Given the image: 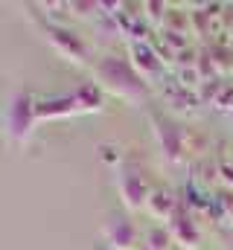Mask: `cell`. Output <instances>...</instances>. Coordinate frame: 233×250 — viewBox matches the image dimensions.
Segmentation results:
<instances>
[{
	"label": "cell",
	"mask_w": 233,
	"mask_h": 250,
	"mask_svg": "<svg viewBox=\"0 0 233 250\" xmlns=\"http://www.w3.org/2000/svg\"><path fill=\"white\" fill-rule=\"evenodd\" d=\"M96 79H99V87L116 93L119 99H128V102H137V99H146L149 96V87H146V76L137 73V67L125 59H116V56H105L96 62Z\"/></svg>",
	"instance_id": "obj_1"
},
{
	"label": "cell",
	"mask_w": 233,
	"mask_h": 250,
	"mask_svg": "<svg viewBox=\"0 0 233 250\" xmlns=\"http://www.w3.org/2000/svg\"><path fill=\"white\" fill-rule=\"evenodd\" d=\"M38 102L23 93V90H15L9 105H6V134L12 143H23L29 134H32V125L38 123Z\"/></svg>",
	"instance_id": "obj_2"
},
{
	"label": "cell",
	"mask_w": 233,
	"mask_h": 250,
	"mask_svg": "<svg viewBox=\"0 0 233 250\" xmlns=\"http://www.w3.org/2000/svg\"><path fill=\"white\" fill-rule=\"evenodd\" d=\"M47 38H50V44L56 47L67 62L88 64V44H85L73 29H67V26H53V23H50V26H47Z\"/></svg>",
	"instance_id": "obj_3"
},
{
	"label": "cell",
	"mask_w": 233,
	"mask_h": 250,
	"mask_svg": "<svg viewBox=\"0 0 233 250\" xmlns=\"http://www.w3.org/2000/svg\"><path fill=\"white\" fill-rule=\"evenodd\" d=\"M116 189H119V198H122V204H125L128 209L146 207V201H149V195H152L146 178H143L140 172H134V169H122V172L116 175Z\"/></svg>",
	"instance_id": "obj_4"
},
{
	"label": "cell",
	"mask_w": 233,
	"mask_h": 250,
	"mask_svg": "<svg viewBox=\"0 0 233 250\" xmlns=\"http://www.w3.org/2000/svg\"><path fill=\"white\" fill-rule=\"evenodd\" d=\"M102 233H105L108 250H134L137 245V227L128 215H108Z\"/></svg>",
	"instance_id": "obj_5"
},
{
	"label": "cell",
	"mask_w": 233,
	"mask_h": 250,
	"mask_svg": "<svg viewBox=\"0 0 233 250\" xmlns=\"http://www.w3.org/2000/svg\"><path fill=\"white\" fill-rule=\"evenodd\" d=\"M35 108H38V120H44V117H70L73 111H79V102H76V96H50V99H41Z\"/></svg>",
	"instance_id": "obj_6"
},
{
	"label": "cell",
	"mask_w": 233,
	"mask_h": 250,
	"mask_svg": "<svg viewBox=\"0 0 233 250\" xmlns=\"http://www.w3.org/2000/svg\"><path fill=\"white\" fill-rule=\"evenodd\" d=\"M146 209H149L155 218H172L175 215L172 192H166V189H152V195H149V201H146Z\"/></svg>",
	"instance_id": "obj_7"
},
{
	"label": "cell",
	"mask_w": 233,
	"mask_h": 250,
	"mask_svg": "<svg viewBox=\"0 0 233 250\" xmlns=\"http://www.w3.org/2000/svg\"><path fill=\"white\" fill-rule=\"evenodd\" d=\"M172 239L189 245V248H195L201 236H198V230H195V224L189 218H178V221H172Z\"/></svg>",
	"instance_id": "obj_8"
},
{
	"label": "cell",
	"mask_w": 233,
	"mask_h": 250,
	"mask_svg": "<svg viewBox=\"0 0 233 250\" xmlns=\"http://www.w3.org/2000/svg\"><path fill=\"white\" fill-rule=\"evenodd\" d=\"M73 96H76L79 108H99V105H102V93H99L96 84H82Z\"/></svg>",
	"instance_id": "obj_9"
},
{
	"label": "cell",
	"mask_w": 233,
	"mask_h": 250,
	"mask_svg": "<svg viewBox=\"0 0 233 250\" xmlns=\"http://www.w3.org/2000/svg\"><path fill=\"white\" fill-rule=\"evenodd\" d=\"M146 242H149V250H169L172 248V233H166L163 227H152Z\"/></svg>",
	"instance_id": "obj_10"
},
{
	"label": "cell",
	"mask_w": 233,
	"mask_h": 250,
	"mask_svg": "<svg viewBox=\"0 0 233 250\" xmlns=\"http://www.w3.org/2000/svg\"><path fill=\"white\" fill-rule=\"evenodd\" d=\"M105 250H108V248H105Z\"/></svg>",
	"instance_id": "obj_11"
}]
</instances>
